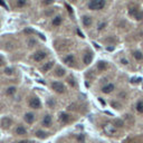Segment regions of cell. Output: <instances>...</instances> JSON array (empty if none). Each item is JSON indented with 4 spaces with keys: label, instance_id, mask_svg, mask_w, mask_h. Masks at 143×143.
I'll list each match as a JSON object with an SVG mask.
<instances>
[{
    "label": "cell",
    "instance_id": "34",
    "mask_svg": "<svg viewBox=\"0 0 143 143\" xmlns=\"http://www.w3.org/2000/svg\"><path fill=\"white\" fill-rule=\"evenodd\" d=\"M141 78H132V83H140Z\"/></svg>",
    "mask_w": 143,
    "mask_h": 143
},
{
    "label": "cell",
    "instance_id": "18",
    "mask_svg": "<svg viewBox=\"0 0 143 143\" xmlns=\"http://www.w3.org/2000/svg\"><path fill=\"white\" fill-rule=\"evenodd\" d=\"M16 92H17L16 86H9V87L6 90V94L8 96H12L13 94H16Z\"/></svg>",
    "mask_w": 143,
    "mask_h": 143
},
{
    "label": "cell",
    "instance_id": "25",
    "mask_svg": "<svg viewBox=\"0 0 143 143\" xmlns=\"http://www.w3.org/2000/svg\"><path fill=\"white\" fill-rule=\"evenodd\" d=\"M138 12H139V9L138 8H130V9H129V15H130V16H132V17H135Z\"/></svg>",
    "mask_w": 143,
    "mask_h": 143
},
{
    "label": "cell",
    "instance_id": "7",
    "mask_svg": "<svg viewBox=\"0 0 143 143\" xmlns=\"http://www.w3.org/2000/svg\"><path fill=\"white\" fill-rule=\"evenodd\" d=\"M51 123H53V119H51V116L49 115V114H47V115H45V116H44V119H42L41 125L44 127H51Z\"/></svg>",
    "mask_w": 143,
    "mask_h": 143
},
{
    "label": "cell",
    "instance_id": "19",
    "mask_svg": "<svg viewBox=\"0 0 143 143\" xmlns=\"http://www.w3.org/2000/svg\"><path fill=\"white\" fill-rule=\"evenodd\" d=\"M35 135H36V138L38 139H46L47 138V133L45 131H41V130H38L35 132Z\"/></svg>",
    "mask_w": 143,
    "mask_h": 143
},
{
    "label": "cell",
    "instance_id": "8",
    "mask_svg": "<svg viewBox=\"0 0 143 143\" xmlns=\"http://www.w3.org/2000/svg\"><path fill=\"white\" fill-rule=\"evenodd\" d=\"M24 120L27 124H32L35 121V114L32 112H28L24 115Z\"/></svg>",
    "mask_w": 143,
    "mask_h": 143
},
{
    "label": "cell",
    "instance_id": "14",
    "mask_svg": "<svg viewBox=\"0 0 143 143\" xmlns=\"http://www.w3.org/2000/svg\"><path fill=\"white\" fill-rule=\"evenodd\" d=\"M114 88H115V86H114L113 84H107L102 87V92H103L104 94H110V93H112L114 91Z\"/></svg>",
    "mask_w": 143,
    "mask_h": 143
},
{
    "label": "cell",
    "instance_id": "31",
    "mask_svg": "<svg viewBox=\"0 0 143 143\" xmlns=\"http://www.w3.org/2000/svg\"><path fill=\"white\" fill-rule=\"evenodd\" d=\"M105 26H106L105 22H101V24H100V25L97 26V30H102V29H104V28H105Z\"/></svg>",
    "mask_w": 143,
    "mask_h": 143
},
{
    "label": "cell",
    "instance_id": "37",
    "mask_svg": "<svg viewBox=\"0 0 143 143\" xmlns=\"http://www.w3.org/2000/svg\"><path fill=\"white\" fill-rule=\"evenodd\" d=\"M71 1H76V0H71Z\"/></svg>",
    "mask_w": 143,
    "mask_h": 143
},
{
    "label": "cell",
    "instance_id": "3",
    "mask_svg": "<svg viewBox=\"0 0 143 143\" xmlns=\"http://www.w3.org/2000/svg\"><path fill=\"white\" fill-rule=\"evenodd\" d=\"M51 88H53L56 93H58V94H63V93H65V90H66L65 85H64L63 83H61V82H53L51 83Z\"/></svg>",
    "mask_w": 143,
    "mask_h": 143
},
{
    "label": "cell",
    "instance_id": "23",
    "mask_svg": "<svg viewBox=\"0 0 143 143\" xmlns=\"http://www.w3.org/2000/svg\"><path fill=\"white\" fill-rule=\"evenodd\" d=\"M133 56H134V58L136 61H142L143 59V54L141 51H134L133 53Z\"/></svg>",
    "mask_w": 143,
    "mask_h": 143
},
{
    "label": "cell",
    "instance_id": "12",
    "mask_svg": "<svg viewBox=\"0 0 143 143\" xmlns=\"http://www.w3.org/2000/svg\"><path fill=\"white\" fill-rule=\"evenodd\" d=\"M93 61V54L91 51H87V53L84 54V57H83V61H84L85 65H88L91 64Z\"/></svg>",
    "mask_w": 143,
    "mask_h": 143
},
{
    "label": "cell",
    "instance_id": "26",
    "mask_svg": "<svg viewBox=\"0 0 143 143\" xmlns=\"http://www.w3.org/2000/svg\"><path fill=\"white\" fill-rule=\"evenodd\" d=\"M77 141L80 143H84L85 142V135L84 134H80L77 136Z\"/></svg>",
    "mask_w": 143,
    "mask_h": 143
},
{
    "label": "cell",
    "instance_id": "35",
    "mask_svg": "<svg viewBox=\"0 0 143 143\" xmlns=\"http://www.w3.org/2000/svg\"><path fill=\"white\" fill-rule=\"evenodd\" d=\"M18 143H31L30 141H27V140H21V141H19Z\"/></svg>",
    "mask_w": 143,
    "mask_h": 143
},
{
    "label": "cell",
    "instance_id": "33",
    "mask_svg": "<svg viewBox=\"0 0 143 143\" xmlns=\"http://www.w3.org/2000/svg\"><path fill=\"white\" fill-rule=\"evenodd\" d=\"M121 63H122L123 65H127V64H129V61H127L126 58H122L121 59Z\"/></svg>",
    "mask_w": 143,
    "mask_h": 143
},
{
    "label": "cell",
    "instance_id": "28",
    "mask_svg": "<svg viewBox=\"0 0 143 143\" xmlns=\"http://www.w3.org/2000/svg\"><path fill=\"white\" fill-rule=\"evenodd\" d=\"M68 83L72 85V86H73V87H75V86H76V83H75V81H74V78H73V77H68Z\"/></svg>",
    "mask_w": 143,
    "mask_h": 143
},
{
    "label": "cell",
    "instance_id": "38",
    "mask_svg": "<svg viewBox=\"0 0 143 143\" xmlns=\"http://www.w3.org/2000/svg\"><path fill=\"white\" fill-rule=\"evenodd\" d=\"M132 143H136V142H132Z\"/></svg>",
    "mask_w": 143,
    "mask_h": 143
},
{
    "label": "cell",
    "instance_id": "15",
    "mask_svg": "<svg viewBox=\"0 0 143 143\" xmlns=\"http://www.w3.org/2000/svg\"><path fill=\"white\" fill-rule=\"evenodd\" d=\"M15 133H16L17 135H26L27 130H26V127L22 126V125H18V126L16 127V130H15Z\"/></svg>",
    "mask_w": 143,
    "mask_h": 143
},
{
    "label": "cell",
    "instance_id": "20",
    "mask_svg": "<svg viewBox=\"0 0 143 143\" xmlns=\"http://www.w3.org/2000/svg\"><path fill=\"white\" fill-rule=\"evenodd\" d=\"M106 68H107V63H105V61H103L97 63V69L98 71L103 72V71H105Z\"/></svg>",
    "mask_w": 143,
    "mask_h": 143
},
{
    "label": "cell",
    "instance_id": "6",
    "mask_svg": "<svg viewBox=\"0 0 143 143\" xmlns=\"http://www.w3.org/2000/svg\"><path fill=\"white\" fill-rule=\"evenodd\" d=\"M11 124H12V121H11V119L8 116L2 117L1 121H0V126H1V129H3V130L9 129V127L11 126Z\"/></svg>",
    "mask_w": 143,
    "mask_h": 143
},
{
    "label": "cell",
    "instance_id": "5",
    "mask_svg": "<svg viewBox=\"0 0 143 143\" xmlns=\"http://www.w3.org/2000/svg\"><path fill=\"white\" fill-rule=\"evenodd\" d=\"M46 57H47V54L44 51H38L32 55V59H34L35 61H44Z\"/></svg>",
    "mask_w": 143,
    "mask_h": 143
},
{
    "label": "cell",
    "instance_id": "24",
    "mask_svg": "<svg viewBox=\"0 0 143 143\" xmlns=\"http://www.w3.org/2000/svg\"><path fill=\"white\" fill-rule=\"evenodd\" d=\"M136 111L139 113H143V102L142 101H139L136 103Z\"/></svg>",
    "mask_w": 143,
    "mask_h": 143
},
{
    "label": "cell",
    "instance_id": "1",
    "mask_svg": "<svg viewBox=\"0 0 143 143\" xmlns=\"http://www.w3.org/2000/svg\"><path fill=\"white\" fill-rule=\"evenodd\" d=\"M105 0H90L88 2V9L91 10H101L105 7Z\"/></svg>",
    "mask_w": 143,
    "mask_h": 143
},
{
    "label": "cell",
    "instance_id": "36",
    "mask_svg": "<svg viewBox=\"0 0 143 143\" xmlns=\"http://www.w3.org/2000/svg\"><path fill=\"white\" fill-rule=\"evenodd\" d=\"M0 5H1V6H3V7H6V6H5V3H3V1H2V0H0Z\"/></svg>",
    "mask_w": 143,
    "mask_h": 143
},
{
    "label": "cell",
    "instance_id": "9",
    "mask_svg": "<svg viewBox=\"0 0 143 143\" xmlns=\"http://www.w3.org/2000/svg\"><path fill=\"white\" fill-rule=\"evenodd\" d=\"M59 121H61L63 124H67V123L71 122V115L65 113V112H63V113L59 114Z\"/></svg>",
    "mask_w": 143,
    "mask_h": 143
},
{
    "label": "cell",
    "instance_id": "30",
    "mask_svg": "<svg viewBox=\"0 0 143 143\" xmlns=\"http://www.w3.org/2000/svg\"><path fill=\"white\" fill-rule=\"evenodd\" d=\"M54 1H55V0H44V1H42V3H44L45 6H48V5L54 3Z\"/></svg>",
    "mask_w": 143,
    "mask_h": 143
},
{
    "label": "cell",
    "instance_id": "4",
    "mask_svg": "<svg viewBox=\"0 0 143 143\" xmlns=\"http://www.w3.org/2000/svg\"><path fill=\"white\" fill-rule=\"evenodd\" d=\"M103 131L107 135H114L116 133V127L114 126L112 123H106L103 125Z\"/></svg>",
    "mask_w": 143,
    "mask_h": 143
},
{
    "label": "cell",
    "instance_id": "16",
    "mask_svg": "<svg viewBox=\"0 0 143 143\" xmlns=\"http://www.w3.org/2000/svg\"><path fill=\"white\" fill-rule=\"evenodd\" d=\"M74 61H75V59H74V56L73 55H67L64 58V63L66 64V65H68V66H72L74 64Z\"/></svg>",
    "mask_w": 143,
    "mask_h": 143
},
{
    "label": "cell",
    "instance_id": "21",
    "mask_svg": "<svg viewBox=\"0 0 143 143\" xmlns=\"http://www.w3.org/2000/svg\"><path fill=\"white\" fill-rule=\"evenodd\" d=\"M28 0H16V6L18 8H24L25 6L27 5Z\"/></svg>",
    "mask_w": 143,
    "mask_h": 143
},
{
    "label": "cell",
    "instance_id": "27",
    "mask_svg": "<svg viewBox=\"0 0 143 143\" xmlns=\"http://www.w3.org/2000/svg\"><path fill=\"white\" fill-rule=\"evenodd\" d=\"M5 74H6V75H12V74H13V69H12V68H9V67H7V68H5Z\"/></svg>",
    "mask_w": 143,
    "mask_h": 143
},
{
    "label": "cell",
    "instance_id": "17",
    "mask_svg": "<svg viewBox=\"0 0 143 143\" xmlns=\"http://www.w3.org/2000/svg\"><path fill=\"white\" fill-rule=\"evenodd\" d=\"M65 74H66L65 68H63V67H57V69H56V72H55L56 76L57 77H63V76H65Z\"/></svg>",
    "mask_w": 143,
    "mask_h": 143
},
{
    "label": "cell",
    "instance_id": "22",
    "mask_svg": "<svg viewBox=\"0 0 143 143\" xmlns=\"http://www.w3.org/2000/svg\"><path fill=\"white\" fill-rule=\"evenodd\" d=\"M113 125H114V126H115V127H123V125H124V123H123V121H122V120L116 119V120H114Z\"/></svg>",
    "mask_w": 143,
    "mask_h": 143
},
{
    "label": "cell",
    "instance_id": "10",
    "mask_svg": "<svg viewBox=\"0 0 143 143\" xmlns=\"http://www.w3.org/2000/svg\"><path fill=\"white\" fill-rule=\"evenodd\" d=\"M61 24H63V17L59 16V15L55 16L51 19V25H53L54 27H59Z\"/></svg>",
    "mask_w": 143,
    "mask_h": 143
},
{
    "label": "cell",
    "instance_id": "32",
    "mask_svg": "<svg viewBox=\"0 0 143 143\" xmlns=\"http://www.w3.org/2000/svg\"><path fill=\"white\" fill-rule=\"evenodd\" d=\"M111 105H112V106H114L115 109H120V104H119V103H115V102H112V103H111Z\"/></svg>",
    "mask_w": 143,
    "mask_h": 143
},
{
    "label": "cell",
    "instance_id": "11",
    "mask_svg": "<svg viewBox=\"0 0 143 143\" xmlns=\"http://www.w3.org/2000/svg\"><path fill=\"white\" fill-rule=\"evenodd\" d=\"M82 22L85 27H91L93 24V19L91 16H87V15H85V16L82 17Z\"/></svg>",
    "mask_w": 143,
    "mask_h": 143
},
{
    "label": "cell",
    "instance_id": "29",
    "mask_svg": "<svg viewBox=\"0 0 143 143\" xmlns=\"http://www.w3.org/2000/svg\"><path fill=\"white\" fill-rule=\"evenodd\" d=\"M142 17H143V12H141V11H139L138 13H136V16L134 17L136 20H140V19H142Z\"/></svg>",
    "mask_w": 143,
    "mask_h": 143
},
{
    "label": "cell",
    "instance_id": "13",
    "mask_svg": "<svg viewBox=\"0 0 143 143\" xmlns=\"http://www.w3.org/2000/svg\"><path fill=\"white\" fill-rule=\"evenodd\" d=\"M53 67H54V61H47V63H45V65L41 67V72L42 73H48Z\"/></svg>",
    "mask_w": 143,
    "mask_h": 143
},
{
    "label": "cell",
    "instance_id": "2",
    "mask_svg": "<svg viewBox=\"0 0 143 143\" xmlns=\"http://www.w3.org/2000/svg\"><path fill=\"white\" fill-rule=\"evenodd\" d=\"M29 107L32 110H39L41 107V102H40L38 96H31L29 98Z\"/></svg>",
    "mask_w": 143,
    "mask_h": 143
}]
</instances>
